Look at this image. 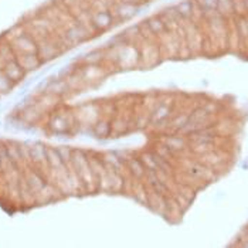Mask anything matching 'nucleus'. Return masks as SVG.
<instances>
[{
    "label": "nucleus",
    "mask_w": 248,
    "mask_h": 248,
    "mask_svg": "<svg viewBox=\"0 0 248 248\" xmlns=\"http://www.w3.org/2000/svg\"><path fill=\"white\" fill-rule=\"evenodd\" d=\"M109 6H112V4H115V3H118V1H121V0H105Z\"/></svg>",
    "instance_id": "20"
},
{
    "label": "nucleus",
    "mask_w": 248,
    "mask_h": 248,
    "mask_svg": "<svg viewBox=\"0 0 248 248\" xmlns=\"http://www.w3.org/2000/svg\"><path fill=\"white\" fill-rule=\"evenodd\" d=\"M176 104H177L176 95L159 96V101L156 102L155 108H153L152 112H151L148 128L152 129L155 134L162 132L163 128H165V125L169 122V119L172 118L173 114L179 109Z\"/></svg>",
    "instance_id": "1"
},
{
    "label": "nucleus",
    "mask_w": 248,
    "mask_h": 248,
    "mask_svg": "<svg viewBox=\"0 0 248 248\" xmlns=\"http://www.w3.org/2000/svg\"><path fill=\"white\" fill-rule=\"evenodd\" d=\"M125 165H126V173L129 177H132L135 180H143L148 169L143 165L142 159L139 157V153H132L125 159Z\"/></svg>",
    "instance_id": "10"
},
{
    "label": "nucleus",
    "mask_w": 248,
    "mask_h": 248,
    "mask_svg": "<svg viewBox=\"0 0 248 248\" xmlns=\"http://www.w3.org/2000/svg\"><path fill=\"white\" fill-rule=\"evenodd\" d=\"M121 1H125V3H134V4H139V6H142V4H145L146 1H149V0H121Z\"/></svg>",
    "instance_id": "19"
},
{
    "label": "nucleus",
    "mask_w": 248,
    "mask_h": 248,
    "mask_svg": "<svg viewBox=\"0 0 248 248\" xmlns=\"http://www.w3.org/2000/svg\"><path fill=\"white\" fill-rule=\"evenodd\" d=\"M104 165L108 170L112 172H125L126 173V165H125V159L116 152H104L101 153Z\"/></svg>",
    "instance_id": "12"
},
{
    "label": "nucleus",
    "mask_w": 248,
    "mask_h": 248,
    "mask_svg": "<svg viewBox=\"0 0 248 248\" xmlns=\"http://www.w3.org/2000/svg\"><path fill=\"white\" fill-rule=\"evenodd\" d=\"M76 126L77 116L71 111H57L48 121V128L56 134H70Z\"/></svg>",
    "instance_id": "7"
},
{
    "label": "nucleus",
    "mask_w": 248,
    "mask_h": 248,
    "mask_svg": "<svg viewBox=\"0 0 248 248\" xmlns=\"http://www.w3.org/2000/svg\"><path fill=\"white\" fill-rule=\"evenodd\" d=\"M196 4L204 17L217 13V0H196Z\"/></svg>",
    "instance_id": "18"
},
{
    "label": "nucleus",
    "mask_w": 248,
    "mask_h": 248,
    "mask_svg": "<svg viewBox=\"0 0 248 248\" xmlns=\"http://www.w3.org/2000/svg\"><path fill=\"white\" fill-rule=\"evenodd\" d=\"M235 29L240 38V46H247L248 44V13L241 16H234Z\"/></svg>",
    "instance_id": "16"
},
{
    "label": "nucleus",
    "mask_w": 248,
    "mask_h": 248,
    "mask_svg": "<svg viewBox=\"0 0 248 248\" xmlns=\"http://www.w3.org/2000/svg\"><path fill=\"white\" fill-rule=\"evenodd\" d=\"M90 21H91V27L94 29V31H95L96 34L107 33V31H109L112 27H115L118 24V20L115 19L112 10L108 9V7L91 9Z\"/></svg>",
    "instance_id": "5"
},
{
    "label": "nucleus",
    "mask_w": 248,
    "mask_h": 248,
    "mask_svg": "<svg viewBox=\"0 0 248 248\" xmlns=\"http://www.w3.org/2000/svg\"><path fill=\"white\" fill-rule=\"evenodd\" d=\"M185 173L190 177L191 180H199V182H210L214 179V170L213 168L204 165L200 160H193L189 159V162H183Z\"/></svg>",
    "instance_id": "9"
},
{
    "label": "nucleus",
    "mask_w": 248,
    "mask_h": 248,
    "mask_svg": "<svg viewBox=\"0 0 248 248\" xmlns=\"http://www.w3.org/2000/svg\"><path fill=\"white\" fill-rule=\"evenodd\" d=\"M244 3H246V6H247V10H248V0H244Z\"/></svg>",
    "instance_id": "21"
},
{
    "label": "nucleus",
    "mask_w": 248,
    "mask_h": 248,
    "mask_svg": "<svg viewBox=\"0 0 248 248\" xmlns=\"http://www.w3.org/2000/svg\"><path fill=\"white\" fill-rule=\"evenodd\" d=\"M73 166L76 169L79 180L82 182L84 191H98L96 187V179L94 173L91 170L90 162H88V155L84 151L74 149L73 151Z\"/></svg>",
    "instance_id": "3"
},
{
    "label": "nucleus",
    "mask_w": 248,
    "mask_h": 248,
    "mask_svg": "<svg viewBox=\"0 0 248 248\" xmlns=\"http://www.w3.org/2000/svg\"><path fill=\"white\" fill-rule=\"evenodd\" d=\"M115 53L114 60H105L112 62L116 70H132L140 64V51L138 44L124 43L116 47H108Z\"/></svg>",
    "instance_id": "2"
},
{
    "label": "nucleus",
    "mask_w": 248,
    "mask_h": 248,
    "mask_svg": "<svg viewBox=\"0 0 248 248\" xmlns=\"http://www.w3.org/2000/svg\"><path fill=\"white\" fill-rule=\"evenodd\" d=\"M111 10L114 13L115 19L118 20V23L122 21H128L131 20L134 16H136V13L140 10L139 4H134V3H125V1H118L111 6Z\"/></svg>",
    "instance_id": "11"
},
{
    "label": "nucleus",
    "mask_w": 248,
    "mask_h": 248,
    "mask_svg": "<svg viewBox=\"0 0 248 248\" xmlns=\"http://www.w3.org/2000/svg\"><path fill=\"white\" fill-rule=\"evenodd\" d=\"M139 26H140L143 37L146 38H160L168 31L166 21H165L163 16L160 13L159 15H153L149 19L142 21Z\"/></svg>",
    "instance_id": "8"
},
{
    "label": "nucleus",
    "mask_w": 248,
    "mask_h": 248,
    "mask_svg": "<svg viewBox=\"0 0 248 248\" xmlns=\"http://www.w3.org/2000/svg\"><path fill=\"white\" fill-rule=\"evenodd\" d=\"M16 60L21 65V68L27 73V71H33L38 68L43 62V60L40 58L37 53H30V54H19L16 56Z\"/></svg>",
    "instance_id": "15"
},
{
    "label": "nucleus",
    "mask_w": 248,
    "mask_h": 248,
    "mask_svg": "<svg viewBox=\"0 0 248 248\" xmlns=\"http://www.w3.org/2000/svg\"><path fill=\"white\" fill-rule=\"evenodd\" d=\"M156 135H157V139L162 140L177 157L180 155L190 152L189 151L190 142H189L187 135L182 134V132H160Z\"/></svg>",
    "instance_id": "6"
},
{
    "label": "nucleus",
    "mask_w": 248,
    "mask_h": 248,
    "mask_svg": "<svg viewBox=\"0 0 248 248\" xmlns=\"http://www.w3.org/2000/svg\"><path fill=\"white\" fill-rule=\"evenodd\" d=\"M217 13L226 19H231L235 16L232 0H217Z\"/></svg>",
    "instance_id": "17"
},
{
    "label": "nucleus",
    "mask_w": 248,
    "mask_h": 248,
    "mask_svg": "<svg viewBox=\"0 0 248 248\" xmlns=\"http://www.w3.org/2000/svg\"><path fill=\"white\" fill-rule=\"evenodd\" d=\"M91 132L96 139H108L112 135L111 118H105V116L98 118L91 126Z\"/></svg>",
    "instance_id": "13"
},
{
    "label": "nucleus",
    "mask_w": 248,
    "mask_h": 248,
    "mask_svg": "<svg viewBox=\"0 0 248 248\" xmlns=\"http://www.w3.org/2000/svg\"><path fill=\"white\" fill-rule=\"evenodd\" d=\"M138 47L140 51L139 67H153L162 60V47L157 38H142Z\"/></svg>",
    "instance_id": "4"
},
{
    "label": "nucleus",
    "mask_w": 248,
    "mask_h": 248,
    "mask_svg": "<svg viewBox=\"0 0 248 248\" xmlns=\"http://www.w3.org/2000/svg\"><path fill=\"white\" fill-rule=\"evenodd\" d=\"M3 73L6 74V77L13 82V84H16V82H20L24 76H26V71L21 68V65H20L19 62H17V60H12V61H9L3 68Z\"/></svg>",
    "instance_id": "14"
}]
</instances>
